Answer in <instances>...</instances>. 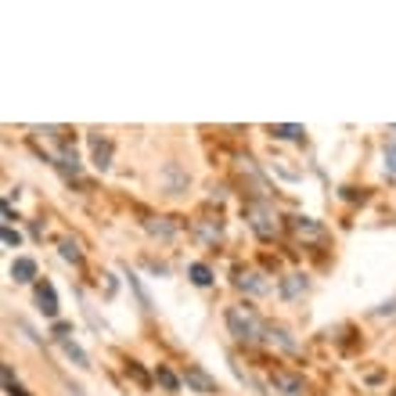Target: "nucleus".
Wrapping results in <instances>:
<instances>
[{
    "mask_svg": "<svg viewBox=\"0 0 396 396\" xmlns=\"http://www.w3.org/2000/svg\"><path fill=\"white\" fill-rule=\"evenodd\" d=\"M11 277L18 281V285H29V281L36 277V263H33L29 256H18V259L11 263Z\"/></svg>",
    "mask_w": 396,
    "mask_h": 396,
    "instance_id": "nucleus-6",
    "label": "nucleus"
},
{
    "mask_svg": "<svg viewBox=\"0 0 396 396\" xmlns=\"http://www.w3.org/2000/svg\"><path fill=\"white\" fill-rule=\"evenodd\" d=\"M245 220H249V228L259 235V238H274L277 235V216L267 202H249L245 209Z\"/></svg>",
    "mask_w": 396,
    "mask_h": 396,
    "instance_id": "nucleus-2",
    "label": "nucleus"
},
{
    "mask_svg": "<svg viewBox=\"0 0 396 396\" xmlns=\"http://www.w3.org/2000/svg\"><path fill=\"white\" fill-rule=\"evenodd\" d=\"M228 328L231 335L238 338V343H259V338H267V324L259 321V314L252 306H231L228 310Z\"/></svg>",
    "mask_w": 396,
    "mask_h": 396,
    "instance_id": "nucleus-1",
    "label": "nucleus"
},
{
    "mask_svg": "<svg viewBox=\"0 0 396 396\" xmlns=\"http://www.w3.org/2000/svg\"><path fill=\"white\" fill-rule=\"evenodd\" d=\"M267 338H270V343H277L281 350H296V343H292V335H289L285 328H267Z\"/></svg>",
    "mask_w": 396,
    "mask_h": 396,
    "instance_id": "nucleus-13",
    "label": "nucleus"
},
{
    "mask_svg": "<svg viewBox=\"0 0 396 396\" xmlns=\"http://www.w3.org/2000/svg\"><path fill=\"white\" fill-rule=\"evenodd\" d=\"M184 382H188L191 389H198V392H209V396H213V392H220V389H216V382H213L202 368H195V364L184 371Z\"/></svg>",
    "mask_w": 396,
    "mask_h": 396,
    "instance_id": "nucleus-5",
    "label": "nucleus"
},
{
    "mask_svg": "<svg viewBox=\"0 0 396 396\" xmlns=\"http://www.w3.org/2000/svg\"><path fill=\"white\" fill-rule=\"evenodd\" d=\"M238 289H245L252 296H267L270 292V285H267V281H259V274H242L238 277Z\"/></svg>",
    "mask_w": 396,
    "mask_h": 396,
    "instance_id": "nucleus-8",
    "label": "nucleus"
},
{
    "mask_svg": "<svg viewBox=\"0 0 396 396\" xmlns=\"http://www.w3.org/2000/svg\"><path fill=\"white\" fill-rule=\"evenodd\" d=\"M62 259H69V263H80V259H83V252H80V245H76L73 238L62 242Z\"/></svg>",
    "mask_w": 396,
    "mask_h": 396,
    "instance_id": "nucleus-16",
    "label": "nucleus"
},
{
    "mask_svg": "<svg viewBox=\"0 0 396 396\" xmlns=\"http://www.w3.org/2000/svg\"><path fill=\"white\" fill-rule=\"evenodd\" d=\"M389 134H392V137H396V127H389Z\"/></svg>",
    "mask_w": 396,
    "mask_h": 396,
    "instance_id": "nucleus-21",
    "label": "nucleus"
},
{
    "mask_svg": "<svg viewBox=\"0 0 396 396\" xmlns=\"http://www.w3.org/2000/svg\"><path fill=\"white\" fill-rule=\"evenodd\" d=\"M0 238H4V245H8V249H18V242H22V235H18V231H11L8 223H4V231H0Z\"/></svg>",
    "mask_w": 396,
    "mask_h": 396,
    "instance_id": "nucleus-18",
    "label": "nucleus"
},
{
    "mask_svg": "<svg viewBox=\"0 0 396 396\" xmlns=\"http://www.w3.org/2000/svg\"><path fill=\"white\" fill-rule=\"evenodd\" d=\"M292 228H296L299 235H306V238H321V235H324V228H321V223H314L310 216H296Z\"/></svg>",
    "mask_w": 396,
    "mask_h": 396,
    "instance_id": "nucleus-11",
    "label": "nucleus"
},
{
    "mask_svg": "<svg viewBox=\"0 0 396 396\" xmlns=\"http://www.w3.org/2000/svg\"><path fill=\"white\" fill-rule=\"evenodd\" d=\"M62 350H65V353L76 360V368H90V364H87V353H83V350L73 343V338H65V335H62Z\"/></svg>",
    "mask_w": 396,
    "mask_h": 396,
    "instance_id": "nucleus-14",
    "label": "nucleus"
},
{
    "mask_svg": "<svg viewBox=\"0 0 396 396\" xmlns=\"http://www.w3.org/2000/svg\"><path fill=\"white\" fill-rule=\"evenodd\" d=\"M270 389H274V396H306V382L299 375H274Z\"/></svg>",
    "mask_w": 396,
    "mask_h": 396,
    "instance_id": "nucleus-3",
    "label": "nucleus"
},
{
    "mask_svg": "<svg viewBox=\"0 0 396 396\" xmlns=\"http://www.w3.org/2000/svg\"><path fill=\"white\" fill-rule=\"evenodd\" d=\"M385 166L396 173V144H389V148H385Z\"/></svg>",
    "mask_w": 396,
    "mask_h": 396,
    "instance_id": "nucleus-19",
    "label": "nucleus"
},
{
    "mask_svg": "<svg viewBox=\"0 0 396 396\" xmlns=\"http://www.w3.org/2000/svg\"><path fill=\"white\" fill-rule=\"evenodd\" d=\"M188 274H191V281H195V285H198V289L213 285V270H209L205 263H191V267H188Z\"/></svg>",
    "mask_w": 396,
    "mask_h": 396,
    "instance_id": "nucleus-12",
    "label": "nucleus"
},
{
    "mask_svg": "<svg viewBox=\"0 0 396 396\" xmlns=\"http://www.w3.org/2000/svg\"><path fill=\"white\" fill-rule=\"evenodd\" d=\"M303 292H306V277L303 274H289L285 281H281V296H285V299H296Z\"/></svg>",
    "mask_w": 396,
    "mask_h": 396,
    "instance_id": "nucleus-7",
    "label": "nucleus"
},
{
    "mask_svg": "<svg viewBox=\"0 0 396 396\" xmlns=\"http://www.w3.org/2000/svg\"><path fill=\"white\" fill-rule=\"evenodd\" d=\"M90 144H94V166L97 169H108V155H112V144L101 141L97 134H90Z\"/></svg>",
    "mask_w": 396,
    "mask_h": 396,
    "instance_id": "nucleus-10",
    "label": "nucleus"
},
{
    "mask_svg": "<svg viewBox=\"0 0 396 396\" xmlns=\"http://www.w3.org/2000/svg\"><path fill=\"white\" fill-rule=\"evenodd\" d=\"M36 306H40L43 317H58V296H54L50 281H40V285H36Z\"/></svg>",
    "mask_w": 396,
    "mask_h": 396,
    "instance_id": "nucleus-4",
    "label": "nucleus"
},
{
    "mask_svg": "<svg viewBox=\"0 0 396 396\" xmlns=\"http://www.w3.org/2000/svg\"><path fill=\"white\" fill-rule=\"evenodd\" d=\"M270 134L277 137V141H303V127H296V123H277V127H270Z\"/></svg>",
    "mask_w": 396,
    "mask_h": 396,
    "instance_id": "nucleus-9",
    "label": "nucleus"
},
{
    "mask_svg": "<svg viewBox=\"0 0 396 396\" xmlns=\"http://www.w3.org/2000/svg\"><path fill=\"white\" fill-rule=\"evenodd\" d=\"M148 231H151V235H162V238H169V235H173L177 228H173V223H162V220H159V223L151 220V223H148Z\"/></svg>",
    "mask_w": 396,
    "mask_h": 396,
    "instance_id": "nucleus-17",
    "label": "nucleus"
},
{
    "mask_svg": "<svg viewBox=\"0 0 396 396\" xmlns=\"http://www.w3.org/2000/svg\"><path fill=\"white\" fill-rule=\"evenodd\" d=\"M155 378H159V382H162V389H169V392H177V389H181V378H177L173 371H169V368H162V364H159Z\"/></svg>",
    "mask_w": 396,
    "mask_h": 396,
    "instance_id": "nucleus-15",
    "label": "nucleus"
},
{
    "mask_svg": "<svg viewBox=\"0 0 396 396\" xmlns=\"http://www.w3.org/2000/svg\"><path fill=\"white\" fill-rule=\"evenodd\" d=\"M8 392H11V396H29V392H26V389H18V385H15V389H8Z\"/></svg>",
    "mask_w": 396,
    "mask_h": 396,
    "instance_id": "nucleus-20",
    "label": "nucleus"
}]
</instances>
